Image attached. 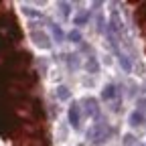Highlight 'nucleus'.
I'll return each mask as SVG.
<instances>
[{
  "label": "nucleus",
  "mask_w": 146,
  "mask_h": 146,
  "mask_svg": "<svg viewBox=\"0 0 146 146\" xmlns=\"http://www.w3.org/2000/svg\"><path fill=\"white\" fill-rule=\"evenodd\" d=\"M142 122H144V118L140 116V112H134V114L130 116V124H132V126H140Z\"/></svg>",
  "instance_id": "obj_2"
},
{
  "label": "nucleus",
  "mask_w": 146,
  "mask_h": 146,
  "mask_svg": "<svg viewBox=\"0 0 146 146\" xmlns=\"http://www.w3.org/2000/svg\"><path fill=\"white\" fill-rule=\"evenodd\" d=\"M69 122H71L73 126H77V122H79V106H77V104L71 106V110H69Z\"/></svg>",
  "instance_id": "obj_1"
},
{
  "label": "nucleus",
  "mask_w": 146,
  "mask_h": 146,
  "mask_svg": "<svg viewBox=\"0 0 146 146\" xmlns=\"http://www.w3.org/2000/svg\"><path fill=\"white\" fill-rule=\"evenodd\" d=\"M67 96H69V94H67V89H65V87H61V89H59V98H61V100H65Z\"/></svg>",
  "instance_id": "obj_4"
},
{
  "label": "nucleus",
  "mask_w": 146,
  "mask_h": 146,
  "mask_svg": "<svg viewBox=\"0 0 146 146\" xmlns=\"http://www.w3.org/2000/svg\"><path fill=\"white\" fill-rule=\"evenodd\" d=\"M104 98L108 100V98H114V85H106V89H104Z\"/></svg>",
  "instance_id": "obj_3"
}]
</instances>
